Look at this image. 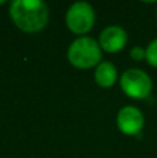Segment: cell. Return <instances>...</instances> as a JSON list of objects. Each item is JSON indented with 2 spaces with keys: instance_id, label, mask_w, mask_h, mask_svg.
Returning a JSON list of instances; mask_svg holds the SVG:
<instances>
[{
  "instance_id": "cell-2",
  "label": "cell",
  "mask_w": 157,
  "mask_h": 158,
  "mask_svg": "<svg viewBox=\"0 0 157 158\" xmlns=\"http://www.w3.org/2000/svg\"><path fill=\"white\" fill-rule=\"evenodd\" d=\"M67 58L70 64L75 68L89 69L100 64L102 49H100V44L92 38L81 36L70 44Z\"/></svg>"
},
{
  "instance_id": "cell-4",
  "label": "cell",
  "mask_w": 157,
  "mask_h": 158,
  "mask_svg": "<svg viewBox=\"0 0 157 158\" xmlns=\"http://www.w3.org/2000/svg\"><path fill=\"white\" fill-rule=\"evenodd\" d=\"M121 89L128 97L132 98H146L152 92V79L145 71L138 68H131L122 74L120 79Z\"/></svg>"
},
{
  "instance_id": "cell-6",
  "label": "cell",
  "mask_w": 157,
  "mask_h": 158,
  "mask_svg": "<svg viewBox=\"0 0 157 158\" xmlns=\"http://www.w3.org/2000/svg\"><path fill=\"white\" fill-rule=\"evenodd\" d=\"M128 36L127 32L122 29L121 27L117 25H111L102 31L99 38L100 49H103L107 53H117L122 50L127 44Z\"/></svg>"
},
{
  "instance_id": "cell-7",
  "label": "cell",
  "mask_w": 157,
  "mask_h": 158,
  "mask_svg": "<svg viewBox=\"0 0 157 158\" xmlns=\"http://www.w3.org/2000/svg\"><path fill=\"white\" fill-rule=\"evenodd\" d=\"M95 81L102 87H111L117 81V69L108 61H103L96 67Z\"/></svg>"
},
{
  "instance_id": "cell-3",
  "label": "cell",
  "mask_w": 157,
  "mask_h": 158,
  "mask_svg": "<svg viewBox=\"0 0 157 158\" xmlns=\"http://www.w3.org/2000/svg\"><path fill=\"white\" fill-rule=\"evenodd\" d=\"M66 24L75 35H85L93 28L95 11L89 3L77 2L68 8L66 15Z\"/></svg>"
},
{
  "instance_id": "cell-9",
  "label": "cell",
  "mask_w": 157,
  "mask_h": 158,
  "mask_svg": "<svg viewBox=\"0 0 157 158\" xmlns=\"http://www.w3.org/2000/svg\"><path fill=\"white\" fill-rule=\"evenodd\" d=\"M131 57L135 61H142L146 58V50L141 46H135L131 49Z\"/></svg>"
},
{
  "instance_id": "cell-5",
  "label": "cell",
  "mask_w": 157,
  "mask_h": 158,
  "mask_svg": "<svg viewBox=\"0 0 157 158\" xmlns=\"http://www.w3.org/2000/svg\"><path fill=\"white\" fill-rule=\"evenodd\" d=\"M145 125V117L139 108L134 106L122 107L117 115V126L127 136L141 133Z\"/></svg>"
},
{
  "instance_id": "cell-10",
  "label": "cell",
  "mask_w": 157,
  "mask_h": 158,
  "mask_svg": "<svg viewBox=\"0 0 157 158\" xmlns=\"http://www.w3.org/2000/svg\"><path fill=\"white\" fill-rule=\"evenodd\" d=\"M0 4H4V2H0Z\"/></svg>"
},
{
  "instance_id": "cell-1",
  "label": "cell",
  "mask_w": 157,
  "mask_h": 158,
  "mask_svg": "<svg viewBox=\"0 0 157 158\" xmlns=\"http://www.w3.org/2000/svg\"><path fill=\"white\" fill-rule=\"evenodd\" d=\"M8 11L14 24L27 33L39 32L49 21L47 6L40 0H14Z\"/></svg>"
},
{
  "instance_id": "cell-8",
  "label": "cell",
  "mask_w": 157,
  "mask_h": 158,
  "mask_svg": "<svg viewBox=\"0 0 157 158\" xmlns=\"http://www.w3.org/2000/svg\"><path fill=\"white\" fill-rule=\"evenodd\" d=\"M146 60L152 67L157 68V39L152 40L146 47Z\"/></svg>"
},
{
  "instance_id": "cell-11",
  "label": "cell",
  "mask_w": 157,
  "mask_h": 158,
  "mask_svg": "<svg viewBox=\"0 0 157 158\" xmlns=\"http://www.w3.org/2000/svg\"><path fill=\"white\" fill-rule=\"evenodd\" d=\"M156 15H157V11H156Z\"/></svg>"
}]
</instances>
